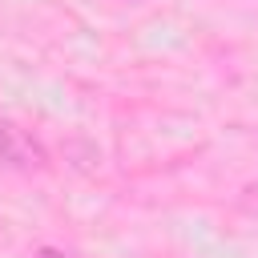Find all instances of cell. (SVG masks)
<instances>
[{
    "label": "cell",
    "mask_w": 258,
    "mask_h": 258,
    "mask_svg": "<svg viewBox=\"0 0 258 258\" xmlns=\"http://www.w3.org/2000/svg\"><path fill=\"white\" fill-rule=\"evenodd\" d=\"M0 153L16 165H44V153L32 137H24L20 129H12L8 121H0Z\"/></svg>",
    "instance_id": "1"
},
{
    "label": "cell",
    "mask_w": 258,
    "mask_h": 258,
    "mask_svg": "<svg viewBox=\"0 0 258 258\" xmlns=\"http://www.w3.org/2000/svg\"><path fill=\"white\" fill-rule=\"evenodd\" d=\"M36 258H64V254H60V250H52V246H40V250H36Z\"/></svg>",
    "instance_id": "2"
}]
</instances>
